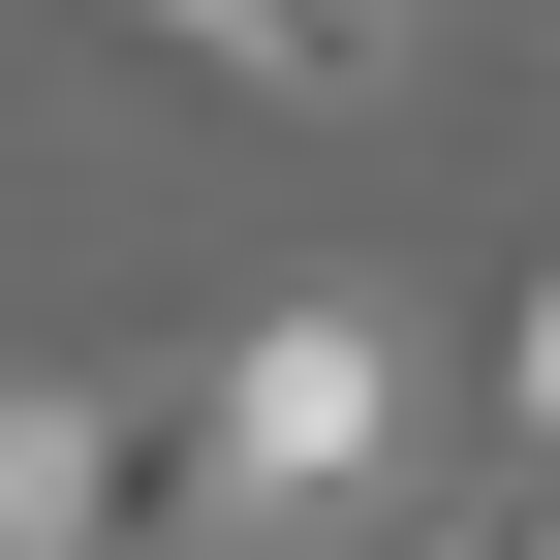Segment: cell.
I'll return each mask as SVG.
<instances>
[{"mask_svg":"<svg viewBox=\"0 0 560 560\" xmlns=\"http://www.w3.org/2000/svg\"><path fill=\"white\" fill-rule=\"evenodd\" d=\"M156 62H219V94H374L405 62V0H125Z\"/></svg>","mask_w":560,"mask_h":560,"instance_id":"cell-2","label":"cell"},{"mask_svg":"<svg viewBox=\"0 0 560 560\" xmlns=\"http://www.w3.org/2000/svg\"><path fill=\"white\" fill-rule=\"evenodd\" d=\"M374 436H405V342L342 312V280L219 342V499H280V529H342V499H374Z\"/></svg>","mask_w":560,"mask_h":560,"instance_id":"cell-1","label":"cell"},{"mask_svg":"<svg viewBox=\"0 0 560 560\" xmlns=\"http://www.w3.org/2000/svg\"><path fill=\"white\" fill-rule=\"evenodd\" d=\"M94 529V374H0V560Z\"/></svg>","mask_w":560,"mask_h":560,"instance_id":"cell-3","label":"cell"},{"mask_svg":"<svg viewBox=\"0 0 560 560\" xmlns=\"http://www.w3.org/2000/svg\"><path fill=\"white\" fill-rule=\"evenodd\" d=\"M499 436H529V529H560V280L499 312Z\"/></svg>","mask_w":560,"mask_h":560,"instance_id":"cell-4","label":"cell"}]
</instances>
